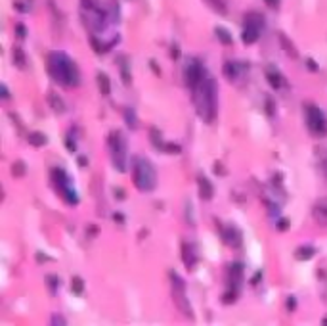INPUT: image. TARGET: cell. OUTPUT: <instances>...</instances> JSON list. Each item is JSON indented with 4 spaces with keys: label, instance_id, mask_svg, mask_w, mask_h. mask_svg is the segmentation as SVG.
<instances>
[{
    "label": "cell",
    "instance_id": "obj_43",
    "mask_svg": "<svg viewBox=\"0 0 327 326\" xmlns=\"http://www.w3.org/2000/svg\"><path fill=\"white\" fill-rule=\"evenodd\" d=\"M324 323H326V325H327V319H324Z\"/></svg>",
    "mask_w": 327,
    "mask_h": 326
},
{
    "label": "cell",
    "instance_id": "obj_2",
    "mask_svg": "<svg viewBox=\"0 0 327 326\" xmlns=\"http://www.w3.org/2000/svg\"><path fill=\"white\" fill-rule=\"evenodd\" d=\"M195 111L205 123H213L216 117V81L207 77L201 85L193 89Z\"/></svg>",
    "mask_w": 327,
    "mask_h": 326
},
{
    "label": "cell",
    "instance_id": "obj_24",
    "mask_svg": "<svg viewBox=\"0 0 327 326\" xmlns=\"http://www.w3.org/2000/svg\"><path fill=\"white\" fill-rule=\"evenodd\" d=\"M123 115H125V121H127L128 129H136L138 121H136V113H134V109H132V108H127V109L123 111Z\"/></svg>",
    "mask_w": 327,
    "mask_h": 326
},
{
    "label": "cell",
    "instance_id": "obj_39",
    "mask_svg": "<svg viewBox=\"0 0 327 326\" xmlns=\"http://www.w3.org/2000/svg\"><path fill=\"white\" fill-rule=\"evenodd\" d=\"M260 278H262V272H256V274H255V278H253V284H256V282L260 280Z\"/></svg>",
    "mask_w": 327,
    "mask_h": 326
},
{
    "label": "cell",
    "instance_id": "obj_12",
    "mask_svg": "<svg viewBox=\"0 0 327 326\" xmlns=\"http://www.w3.org/2000/svg\"><path fill=\"white\" fill-rule=\"evenodd\" d=\"M247 65H243L241 61H226L224 63V75L228 81H239L245 75Z\"/></svg>",
    "mask_w": 327,
    "mask_h": 326
},
{
    "label": "cell",
    "instance_id": "obj_21",
    "mask_svg": "<svg viewBox=\"0 0 327 326\" xmlns=\"http://www.w3.org/2000/svg\"><path fill=\"white\" fill-rule=\"evenodd\" d=\"M29 142H31V146H35V148H41L46 144V136L43 133H39V131H35V133L29 134Z\"/></svg>",
    "mask_w": 327,
    "mask_h": 326
},
{
    "label": "cell",
    "instance_id": "obj_36",
    "mask_svg": "<svg viewBox=\"0 0 327 326\" xmlns=\"http://www.w3.org/2000/svg\"><path fill=\"white\" fill-rule=\"evenodd\" d=\"M0 90H2V98H4V100H8V98H10V94H8V89L2 85V87H0Z\"/></svg>",
    "mask_w": 327,
    "mask_h": 326
},
{
    "label": "cell",
    "instance_id": "obj_13",
    "mask_svg": "<svg viewBox=\"0 0 327 326\" xmlns=\"http://www.w3.org/2000/svg\"><path fill=\"white\" fill-rule=\"evenodd\" d=\"M222 238H224V244L230 248H241V232L234 224H228L222 230Z\"/></svg>",
    "mask_w": 327,
    "mask_h": 326
},
{
    "label": "cell",
    "instance_id": "obj_10",
    "mask_svg": "<svg viewBox=\"0 0 327 326\" xmlns=\"http://www.w3.org/2000/svg\"><path fill=\"white\" fill-rule=\"evenodd\" d=\"M205 79H207V73H205L203 63H201L199 59H189V61H187V65H186V69H184L186 85L193 90L197 85H201Z\"/></svg>",
    "mask_w": 327,
    "mask_h": 326
},
{
    "label": "cell",
    "instance_id": "obj_15",
    "mask_svg": "<svg viewBox=\"0 0 327 326\" xmlns=\"http://www.w3.org/2000/svg\"><path fill=\"white\" fill-rule=\"evenodd\" d=\"M197 188H199V196L203 200H211L214 194V188L211 184V180L205 177V175H199L197 177Z\"/></svg>",
    "mask_w": 327,
    "mask_h": 326
},
{
    "label": "cell",
    "instance_id": "obj_20",
    "mask_svg": "<svg viewBox=\"0 0 327 326\" xmlns=\"http://www.w3.org/2000/svg\"><path fill=\"white\" fill-rule=\"evenodd\" d=\"M119 65H121V79L125 81V85H130L132 83V75H130V69H128V59L123 58V61L119 59Z\"/></svg>",
    "mask_w": 327,
    "mask_h": 326
},
{
    "label": "cell",
    "instance_id": "obj_28",
    "mask_svg": "<svg viewBox=\"0 0 327 326\" xmlns=\"http://www.w3.org/2000/svg\"><path fill=\"white\" fill-rule=\"evenodd\" d=\"M149 138H151V142H153L159 150L165 148V144H163V140H161V133H159L157 129H151V131H149Z\"/></svg>",
    "mask_w": 327,
    "mask_h": 326
},
{
    "label": "cell",
    "instance_id": "obj_6",
    "mask_svg": "<svg viewBox=\"0 0 327 326\" xmlns=\"http://www.w3.org/2000/svg\"><path fill=\"white\" fill-rule=\"evenodd\" d=\"M52 180H54V184H56L57 192L61 194V198H63L67 204L75 206V204L79 202V196L73 190L71 178H69V175H67L63 169H59V167L52 169Z\"/></svg>",
    "mask_w": 327,
    "mask_h": 326
},
{
    "label": "cell",
    "instance_id": "obj_3",
    "mask_svg": "<svg viewBox=\"0 0 327 326\" xmlns=\"http://www.w3.org/2000/svg\"><path fill=\"white\" fill-rule=\"evenodd\" d=\"M132 180L134 186L142 192H151L157 186V173L153 165L145 158H134L132 160Z\"/></svg>",
    "mask_w": 327,
    "mask_h": 326
},
{
    "label": "cell",
    "instance_id": "obj_34",
    "mask_svg": "<svg viewBox=\"0 0 327 326\" xmlns=\"http://www.w3.org/2000/svg\"><path fill=\"white\" fill-rule=\"evenodd\" d=\"M266 2V6H270V8H278L280 6V0H264Z\"/></svg>",
    "mask_w": 327,
    "mask_h": 326
},
{
    "label": "cell",
    "instance_id": "obj_33",
    "mask_svg": "<svg viewBox=\"0 0 327 326\" xmlns=\"http://www.w3.org/2000/svg\"><path fill=\"white\" fill-rule=\"evenodd\" d=\"M295 301H297L295 297H289V299H287V307H289V309H295V307H297V303H295Z\"/></svg>",
    "mask_w": 327,
    "mask_h": 326
},
{
    "label": "cell",
    "instance_id": "obj_37",
    "mask_svg": "<svg viewBox=\"0 0 327 326\" xmlns=\"http://www.w3.org/2000/svg\"><path fill=\"white\" fill-rule=\"evenodd\" d=\"M149 65H151V69H155V73H157V75H161V71H159V65H157L155 61H153V59L149 61Z\"/></svg>",
    "mask_w": 327,
    "mask_h": 326
},
{
    "label": "cell",
    "instance_id": "obj_18",
    "mask_svg": "<svg viewBox=\"0 0 327 326\" xmlns=\"http://www.w3.org/2000/svg\"><path fill=\"white\" fill-rule=\"evenodd\" d=\"M48 100H50V106H52V109H54L56 113H61V111H65L63 100L57 96L56 92H50V94H48Z\"/></svg>",
    "mask_w": 327,
    "mask_h": 326
},
{
    "label": "cell",
    "instance_id": "obj_35",
    "mask_svg": "<svg viewBox=\"0 0 327 326\" xmlns=\"http://www.w3.org/2000/svg\"><path fill=\"white\" fill-rule=\"evenodd\" d=\"M17 35H19V37H25V27H23L21 23H17Z\"/></svg>",
    "mask_w": 327,
    "mask_h": 326
},
{
    "label": "cell",
    "instance_id": "obj_16",
    "mask_svg": "<svg viewBox=\"0 0 327 326\" xmlns=\"http://www.w3.org/2000/svg\"><path fill=\"white\" fill-rule=\"evenodd\" d=\"M314 219L320 222L322 226H327V198H322L314 206Z\"/></svg>",
    "mask_w": 327,
    "mask_h": 326
},
{
    "label": "cell",
    "instance_id": "obj_7",
    "mask_svg": "<svg viewBox=\"0 0 327 326\" xmlns=\"http://www.w3.org/2000/svg\"><path fill=\"white\" fill-rule=\"evenodd\" d=\"M306 127L314 136H326L327 134V119L324 111L314 104L306 106Z\"/></svg>",
    "mask_w": 327,
    "mask_h": 326
},
{
    "label": "cell",
    "instance_id": "obj_41",
    "mask_svg": "<svg viewBox=\"0 0 327 326\" xmlns=\"http://www.w3.org/2000/svg\"><path fill=\"white\" fill-rule=\"evenodd\" d=\"M287 228V221H280V230H285Z\"/></svg>",
    "mask_w": 327,
    "mask_h": 326
},
{
    "label": "cell",
    "instance_id": "obj_23",
    "mask_svg": "<svg viewBox=\"0 0 327 326\" xmlns=\"http://www.w3.org/2000/svg\"><path fill=\"white\" fill-rule=\"evenodd\" d=\"M98 85H100L101 94H109L111 92V83H109V79H107L105 73H98Z\"/></svg>",
    "mask_w": 327,
    "mask_h": 326
},
{
    "label": "cell",
    "instance_id": "obj_9",
    "mask_svg": "<svg viewBox=\"0 0 327 326\" xmlns=\"http://www.w3.org/2000/svg\"><path fill=\"white\" fill-rule=\"evenodd\" d=\"M171 280H172V297H174V301H176V305H178V309L184 313L187 319H193V311H191V307H189V303H187V297L184 294V280L174 272L171 271Z\"/></svg>",
    "mask_w": 327,
    "mask_h": 326
},
{
    "label": "cell",
    "instance_id": "obj_17",
    "mask_svg": "<svg viewBox=\"0 0 327 326\" xmlns=\"http://www.w3.org/2000/svg\"><path fill=\"white\" fill-rule=\"evenodd\" d=\"M295 255H297V259H300V261H308V259H312L314 255H316V248H312V246H300Z\"/></svg>",
    "mask_w": 327,
    "mask_h": 326
},
{
    "label": "cell",
    "instance_id": "obj_4",
    "mask_svg": "<svg viewBox=\"0 0 327 326\" xmlns=\"http://www.w3.org/2000/svg\"><path fill=\"white\" fill-rule=\"evenodd\" d=\"M81 12H83V21L90 29H103L105 19H107V12L101 10L98 0H81Z\"/></svg>",
    "mask_w": 327,
    "mask_h": 326
},
{
    "label": "cell",
    "instance_id": "obj_25",
    "mask_svg": "<svg viewBox=\"0 0 327 326\" xmlns=\"http://www.w3.org/2000/svg\"><path fill=\"white\" fill-rule=\"evenodd\" d=\"M214 35L218 37V41H220L222 45H232V35H230L224 27H216V29H214Z\"/></svg>",
    "mask_w": 327,
    "mask_h": 326
},
{
    "label": "cell",
    "instance_id": "obj_32",
    "mask_svg": "<svg viewBox=\"0 0 327 326\" xmlns=\"http://www.w3.org/2000/svg\"><path fill=\"white\" fill-rule=\"evenodd\" d=\"M48 284H50V292H52V294H56V290H57V278L56 276H48Z\"/></svg>",
    "mask_w": 327,
    "mask_h": 326
},
{
    "label": "cell",
    "instance_id": "obj_19",
    "mask_svg": "<svg viewBox=\"0 0 327 326\" xmlns=\"http://www.w3.org/2000/svg\"><path fill=\"white\" fill-rule=\"evenodd\" d=\"M266 79H268V83H270L274 89H281L285 85L283 77L278 73V71H268V73H266Z\"/></svg>",
    "mask_w": 327,
    "mask_h": 326
},
{
    "label": "cell",
    "instance_id": "obj_42",
    "mask_svg": "<svg viewBox=\"0 0 327 326\" xmlns=\"http://www.w3.org/2000/svg\"><path fill=\"white\" fill-rule=\"evenodd\" d=\"M324 171H326V175H327V158H326V162H324Z\"/></svg>",
    "mask_w": 327,
    "mask_h": 326
},
{
    "label": "cell",
    "instance_id": "obj_40",
    "mask_svg": "<svg viewBox=\"0 0 327 326\" xmlns=\"http://www.w3.org/2000/svg\"><path fill=\"white\" fill-rule=\"evenodd\" d=\"M306 61H308V65H310V67H312L314 71H318V65H316V63H314L312 59H306Z\"/></svg>",
    "mask_w": 327,
    "mask_h": 326
},
{
    "label": "cell",
    "instance_id": "obj_27",
    "mask_svg": "<svg viewBox=\"0 0 327 326\" xmlns=\"http://www.w3.org/2000/svg\"><path fill=\"white\" fill-rule=\"evenodd\" d=\"M14 61L17 67H25V54L21 48H14Z\"/></svg>",
    "mask_w": 327,
    "mask_h": 326
},
{
    "label": "cell",
    "instance_id": "obj_5",
    "mask_svg": "<svg viewBox=\"0 0 327 326\" xmlns=\"http://www.w3.org/2000/svg\"><path fill=\"white\" fill-rule=\"evenodd\" d=\"M107 144H109V156H111L113 167L119 173H125V169H127V140H125V136L119 131H113L109 134Z\"/></svg>",
    "mask_w": 327,
    "mask_h": 326
},
{
    "label": "cell",
    "instance_id": "obj_11",
    "mask_svg": "<svg viewBox=\"0 0 327 326\" xmlns=\"http://www.w3.org/2000/svg\"><path fill=\"white\" fill-rule=\"evenodd\" d=\"M228 271H230V272H228V288L239 292V286H241V282H243V265L239 261H235V263L230 265Z\"/></svg>",
    "mask_w": 327,
    "mask_h": 326
},
{
    "label": "cell",
    "instance_id": "obj_31",
    "mask_svg": "<svg viewBox=\"0 0 327 326\" xmlns=\"http://www.w3.org/2000/svg\"><path fill=\"white\" fill-rule=\"evenodd\" d=\"M165 152H171V154H180V146L178 144H165Z\"/></svg>",
    "mask_w": 327,
    "mask_h": 326
},
{
    "label": "cell",
    "instance_id": "obj_30",
    "mask_svg": "<svg viewBox=\"0 0 327 326\" xmlns=\"http://www.w3.org/2000/svg\"><path fill=\"white\" fill-rule=\"evenodd\" d=\"M12 173H14L15 178L23 177V175H25V163H23V162H15L14 167H12Z\"/></svg>",
    "mask_w": 327,
    "mask_h": 326
},
{
    "label": "cell",
    "instance_id": "obj_14",
    "mask_svg": "<svg viewBox=\"0 0 327 326\" xmlns=\"http://www.w3.org/2000/svg\"><path fill=\"white\" fill-rule=\"evenodd\" d=\"M182 261H184V265L187 269H193L195 267V261H197V255H195L193 246L187 244V242L182 244Z\"/></svg>",
    "mask_w": 327,
    "mask_h": 326
},
{
    "label": "cell",
    "instance_id": "obj_1",
    "mask_svg": "<svg viewBox=\"0 0 327 326\" xmlns=\"http://www.w3.org/2000/svg\"><path fill=\"white\" fill-rule=\"evenodd\" d=\"M46 67H48L50 77L57 85L67 87V89L79 87V83H81L79 67L65 52H50L48 59H46Z\"/></svg>",
    "mask_w": 327,
    "mask_h": 326
},
{
    "label": "cell",
    "instance_id": "obj_29",
    "mask_svg": "<svg viewBox=\"0 0 327 326\" xmlns=\"http://www.w3.org/2000/svg\"><path fill=\"white\" fill-rule=\"evenodd\" d=\"M280 39H281V45L285 46V50H287V52L291 54V58H297L299 54H297V50H295V46H293V45H291V43H289V39H287L285 35H280Z\"/></svg>",
    "mask_w": 327,
    "mask_h": 326
},
{
    "label": "cell",
    "instance_id": "obj_8",
    "mask_svg": "<svg viewBox=\"0 0 327 326\" xmlns=\"http://www.w3.org/2000/svg\"><path fill=\"white\" fill-rule=\"evenodd\" d=\"M262 27H264V17L256 12H249L245 15V29L241 33V39L245 45H253L256 43V39L260 37L262 33Z\"/></svg>",
    "mask_w": 327,
    "mask_h": 326
},
{
    "label": "cell",
    "instance_id": "obj_38",
    "mask_svg": "<svg viewBox=\"0 0 327 326\" xmlns=\"http://www.w3.org/2000/svg\"><path fill=\"white\" fill-rule=\"evenodd\" d=\"M59 323H63V325H65V321H63V319H57V315H54V319H52V325H59Z\"/></svg>",
    "mask_w": 327,
    "mask_h": 326
},
{
    "label": "cell",
    "instance_id": "obj_22",
    "mask_svg": "<svg viewBox=\"0 0 327 326\" xmlns=\"http://www.w3.org/2000/svg\"><path fill=\"white\" fill-rule=\"evenodd\" d=\"M211 8H213L214 12H218V14H226V10H228V6H226V0H205Z\"/></svg>",
    "mask_w": 327,
    "mask_h": 326
},
{
    "label": "cell",
    "instance_id": "obj_26",
    "mask_svg": "<svg viewBox=\"0 0 327 326\" xmlns=\"http://www.w3.org/2000/svg\"><path fill=\"white\" fill-rule=\"evenodd\" d=\"M71 284H73L71 290L75 294H83V292H85V280H83L81 276H73Z\"/></svg>",
    "mask_w": 327,
    "mask_h": 326
}]
</instances>
